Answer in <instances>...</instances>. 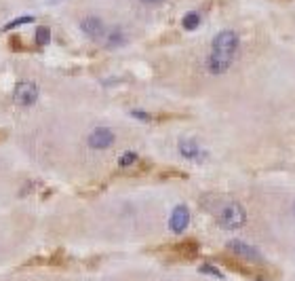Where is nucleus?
<instances>
[{
	"label": "nucleus",
	"mask_w": 295,
	"mask_h": 281,
	"mask_svg": "<svg viewBox=\"0 0 295 281\" xmlns=\"http://www.w3.org/2000/svg\"><path fill=\"white\" fill-rule=\"evenodd\" d=\"M240 47V38L234 30H221L220 34L213 38V44H211V53L204 60V66L211 74L220 76L223 72H228L230 66L236 60V53H239Z\"/></svg>",
	"instance_id": "obj_1"
},
{
	"label": "nucleus",
	"mask_w": 295,
	"mask_h": 281,
	"mask_svg": "<svg viewBox=\"0 0 295 281\" xmlns=\"http://www.w3.org/2000/svg\"><path fill=\"white\" fill-rule=\"evenodd\" d=\"M215 220L226 231H239L247 222V212L239 201L230 199V201H223L220 209H215Z\"/></svg>",
	"instance_id": "obj_2"
},
{
	"label": "nucleus",
	"mask_w": 295,
	"mask_h": 281,
	"mask_svg": "<svg viewBox=\"0 0 295 281\" xmlns=\"http://www.w3.org/2000/svg\"><path fill=\"white\" fill-rule=\"evenodd\" d=\"M163 252H166L173 260H194L198 256V252H201V245H198L196 239H182L177 241V243H171L163 247Z\"/></svg>",
	"instance_id": "obj_3"
},
{
	"label": "nucleus",
	"mask_w": 295,
	"mask_h": 281,
	"mask_svg": "<svg viewBox=\"0 0 295 281\" xmlns=\"http://www.w3.org/2000/svg\"><path fill=\"white\" fill-rule=\"evenodd\" d=\"M38 95H40V89L34 80H21L13 91V100L19 106H34L38 101Z\"/></svg>",
	"instance_id": "obj_4"
},
{
	"label": "nucleus",
	"mask_w": 295,
	"mask_h": 281,
	"mask_svg": "<svg viewBox=\"0 0 295 281\" xmlns=\"http://www.w3.org/2000/svg\"><path fill=\"white\" fill-rule=\"evenodd\" d=\"M228 252L232 254V256L236 258H240V260H245V262H261V254L255 250L253 245H249L245 243V241H240V239H232V241H228Z\"/></svg>",
	"instance_id": "obj_5"
},
{
	"label": "nucleus",
	"mask_w": 295,
	"mask_h": 281,
	"mask_svg": "<svg viewBox=\"0 0 295 281\" xmlns=\"http://www.w3.org/2000/svg\"><path fill=\"white\" fill-rule=\"evenodd\" d=\"M114 140H116V136H114V131L110 127H95L89 133L87 142H89V148H93V150H106L114 144Z\"/></svg>",
	"instance_id": "obj_6"
},
{
	"label": "nucleus",
	"mask_w": 295,
	"mask_h": 281,
	"mask_svg": "<svg viewBox=\"0 0 295 281\" xmlns=\"http://www.w3.org/2000/svg\"><path fill=\"white\" fill-rule=\"evenodd\" d=\"M80 30L85 32L89 38H93V40H104L106 34H108L106 23L101 21L99 17H95V15H89V17L82 19V21H80Z\"/></svg>",
	"instance_id": "obj_7"
},
{
	"label": "nucleus",
	"mask_w": 295,
	"mask_h": 281,
	"mask_svg": "<svg viewBox=\"0 0 295 281\" xmlns=\"http://www.w3.org/2000/svg\"><path fill=\"white\" fill-rule=\"evenodd\" d=\"M188 224H190V209L185 207V205H177V207L171 212V218H169L171 233L182 235L185 228H188Z\"/></svg>",
	"instance_id": "obj_8"
},
{
	"label": "nucleus",
	"mask_w": 295,
	"mask_h": 281,
	"mask_svg": "<svg viewBox=\"0 0 295 281\" xmlns=\"http://www.w3.org/2000/svg\"><path fill=\"white\" fill-rule=\"evenodd\" d=\"M220 262L226 266V269L239 273V275H242V277H255V271L249 266V262L232 256V254H228V256H220Z\"/></svg>",
	"instance_id": "obj_9"
},
{
	"label": "nucleus",
	"mask_w": 295,
	"mask_h": 281,
	"mask_svg": "<svg viewBox=\"0 0 295 281\" xmlns=\"http://www.w3.org/2000/svg\"><path fill=\"white\" fill-rule=\"evenodd\" d=\"M179 150H182V155L185 159H190V161H204V159H207V150L201 148L194 140H182V142H179Z\"/></svg>",
	"instance_id": "obj_10"
},
{
	"label": "nucleus",
	"mask_w": 295,
	"mask_h": 281,
	"mask_svg": "<svg viewBox=\"0 0 295 281\" xmlns=\"http://www.w3.org/2000/svg\"><path fill=\"white\" fill-rule=\"evenodd\" d=\"M127 42V34H125V30L120 28V25H114V28L108 30V34L104 38V44L108 49H118V47H123V44Z\"/></svg>",
	"instance_id": "obj_11"
},
{
	"label": "nucleus",
	"mask_w": 295,
	"mask_h": 281,
	"mask_svg": "<svg viewBox=\"0 0 295 281\" xmlns=\"http://www.w3.org/2000/svg\"><path fill=\"white\" fill-rule=\"evenodd\" d=\"M150 161H142V159H139V161L133 165L131 169H125V171H118L120 176H129V178H133V176H144V174H148V171H150Z\"/></svg>",
	"instance_id": "obj_12"
},
{
	"label": "nucleus",
	"mask_w": 295,
	"mask_h": 281,
	"mask_svg": "<svg viewBox=\"0 0 295 281\" xmlns=\"http://www.w3.org/2000/svg\"><path fill=\"white\" fill-rule=\"evenodd\" d=\"M198 25H201V15H198L196 11L185 13L184 19H182V28H184V30H188V32H192V30H196Z\"/></svg>",
	"instance_id": "obj_13"
},
{
	"label": "nucleus",
	"mask_w": 295,
	"mask_h": 281,
	"mask_svg": "<svg viewBox=\"0 0 295 281\" xmlns=\"http://www.w3.org/2000/svg\"><path fill=\"white\" fill-rule=\"evenodd\" d=\"M158 180H185L188 174H184V171L179 169H173V167H166V169H160L156 174Z\"/></svg>",
	"instance_id": "obj_14"
},
{
	"label": "nucleus",
	"mask_w": 295,
	"mask_h": 281,
	"mask_svg": "<svg viewBox=\"0 0 295 281\" xmlns=\"http://www.w3.org/2000/svg\"><path fill=\"white\" fill-rule=\"evenodd\" d=\"M137 161H139V155H137V152H133V150H129V152H125V155L118 159V167H120V171L131 169Z\"/></svg>",
	"instance_id": "obj_15"
},
{
	"label": "nucleus",
	"mask_w": 295,
	"mask_h": 281,
	"mask_svg": "<svg viewBox=\"0 0 295 281\" xmlns=\"http://www.w3.org/2000/svg\"><path fill=\"white\" fill-rule=\"evenodd\" d=\"M49 42H51V30L47 28V25H38V30H36V44H38V47H47Z\"/></svg>",
	"instance_id": "obj_16"
},
{
	"label": "nucleus",
	"mask_w": 295,
	"mask_h": 281,
	"mask_svg": "<svg viewBox=\"0 0 295 281\" xmlns=\"http://www.w3.org/2000/svg\"><path fill=\"white\" fill-rule=\"evenodd\" d=\"M32 21H34V15H23V17H17V19H13V21H9L6 25H2V32H11V30L19 28V25H25V23H32Z\"/></svg>",
	"instance_id": "obj_17"
},
{
	"label": "nucleus",
	"mask_w": 295,
	"mask_h": 281,
	"mask_svg": "<svg viewBox=\"0 0 295 281\" xmlns=\"http://www.w3.org/2000/svg\"><path fill=\"white\" fill-rule=\"evenodd\" d=\"M9 49H11V51H17V53H19V51H30L19 36H11V38H9Z\"/></svg>",
	"instance_id": "obj_18"
},
{
	"label": "nucleus",
	"mask_w": 295,
	"mask_h": 281,
	"mask_svg": "<svg viewBox=\"0 0 295 281\" xmlns=\"http://www.w3.org/2000/svg\"><path fill=\"white\" fill-rule=\"evenodd\" d=\"M201 273H204V275H213V277H217V279L223 277L221 271H217L213 264H203V266H201Z\"/></svg>",
	"instance_id": "obj_19"
},
{
	"label": "nucleus",
	"mask_w": 295,
	"mask_h": 281,
	"mask_svg": "<svg viewBox=\"0 0 295 281\" xmlns=\"http://www.w3.org/2000/svg\"><path fill=\"white\" fill-rule=\"evenodd\" d=\"M139 2H144V4H158V2H163V0H139Z\"/></svg>",
	"instance_id": "obj_20"
},
{
	"label": "nucleus",
	"mask_w": 295,
	"mask_h": 281,
	"mask_svg": "<svg viewBox=\"0 0 295 281\" xmlns=\"http://www.w3.org/2000/svg\"><path fill=\"white\" fill-rule=\"evenodd\" d=\"M2 140H6V131L0 129V142H2Z\"/></svg>",
	"instance_id": "obj_21"
},
{
	"label": "nucleus",
	"mask_w": 295,
	"mask_h": 281,
	"mask_svg": "<svg viewBox=\"0 0 295 281\" xmlns=\"http://www.w3.org/2000/svg\"><path fill=\"white\" fill-rule=\"evenodd\" d=\"M293 212H295V207H293Z\"/></svg>",
	"instance_id": "obj_22"
}]
</instances>
